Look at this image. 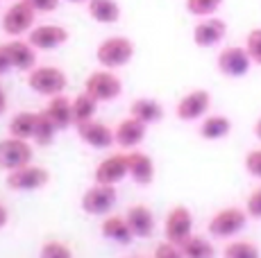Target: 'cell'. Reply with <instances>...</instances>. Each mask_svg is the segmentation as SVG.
<instances>
[{
  "instance_id": "cell-1",
  "label": "cell",
  "mask_w": 261,
  "mask_h": 258,
  "mask_svg": "<svg viewBox=\"0 0 261 258\" xmlns=\"http://www.w3.org/2000/svg\"><path fill=\"white\" fill-rule=\"evenodd\" d=\"M248 211L239 206H225L218 213H214L212 220L207 222V231L214 238H234L248 227Z\"/></svg>"
},
{
  "instance_id": "cell-2",
  "label": "cell",
  "mask_w": 261,
  "mask_h": 258,
  "mask_svg": "<svg viewBox=\"0 0 261 258\" xmlns=\"http://www.w3.org/2000/svg\"><path fill=\"white\" fill-rule=\"evenodd\" d=\"M132 57H134V43L127 37H109L95 50L98 63H102V68H109V71L127 66L132 61Z\"/></svg>"
},
{
  "instance_id": "cell-3",
  "label": "cell",
  "mask_w": 261,
  "mask_h": 258,
  "mask_svg": "<svg viewBox=\"0 0 261 258\" xmlns=\"http://www.w3.org/2000/svg\"><path fill=\"white\" fill-rule=\"evenodd\" d=\"M34 18H37V9L32 7L30 0H18V3L9 5V9L3 14V32L9 37L18 39L23 34H30L34 27Z\"/></svg>"
},
{
  "instance_id": "cell-4",
  "label": "cell",
  "mask_w": 261,
  "mask_h": 258,
  "mask_svg": "<svg viewBox=\"0 0 261 258\" xmlns=\"http://www.w3.org/2000/svg\"><path fill=\"white\" fill-rule=\"evenodd\" d=\"M68 84V77L62 68H55V66H39V68H32L28 75V86L32 88L34 93L39 95H46V98H53V95H59L64 93Z\"/></svg>"
},
{
  "instance_id": "cell-5",
  "label": "cell",
  "mask_w": 261,
  "mask_h": 258,
  "mask_svg": "<svg viewBox=\"0 0 261 258\" xmlns=\"http://www.w3.org/2000/svg\"><path fill=\"white\" fill-rule=\"evenodd\" d=\"M84 91L91 93L98 102H112L123 93V82H120L116 73H112L109 68H102V71H95L87 77Z\"/></svg>"
},
{
  "instance_id": "cell-6",
  "label": "cell",
  "mask_w": 261,
  "mask_h": 258,
  "mask_svg": "<svg viewBox=\"0 0 261 258\" xmlns=\"http://www.w3.org/2000/svg\"><path fill=\"white\" fill-rule=\"evenodd\" d=\"M216 66L218 71L223 73L225 77H232V79H239V77H245L250 73V68L254 66L252 59L245 48L241 46H227L218 52L216 57Z\"/></svg>"
},
{
  "instance_id": "cell-7",
  "label": "cell",
  "mask_w": 261,
  "mask_h": 258,
  "mask_svg": "<svg viewBox=\"0 0 261 258\" xmlns=\"http://www.w3.org/2000/svg\"><path fill=\"white\" fill-rule=\"evenodd\" d=\"M116 188L107 186V183H93L87 192L80 200V206H82L84 213L89 215H107L114 206H116Z\"/></svg>"
},
{
  "instance_id": "cell-8",
  "label": "cell",
  "mask_w": 261,
  "mask_h": 258,
  "mask_svg": "<svg viewBox=\"0 0 261 258\" xmlns=\"http://www.w3.org/2000/svg\"><path fill=\"white\" fill-rule=\"evenodd\" d=\"M50 181V172L41 166H34V163H28V166L18 168V170L7 172V183L12 190H21V192H30V190H39Z\"/></svg>"
},
{
  "instance_id": "cell-9",
  "label": "cell",
  "mask_w": 261,
  "mask_h": 258,
  "mask_svg": "<svg viewBox=\"0 0 261 258\" xmlns=\"http://www.w3.org/2000/svg\"><path fill=\"white\" fill-rule=\"evenodd\" d=\"M32 163V145L25 138H5L0 141V168L7 172Z\"/></svg>"
},
{
  "instance_id": "cell-10",
  "label": "cell",
  "mask_w": 261,
  "mask_h": 258,
  "mask_svg": "<svg viewBox=\"0 0 261 258\" xmlns=\"http://www.w3.org/2000/svg\"><path fill=\"white\" fill-rule=\"evenodd\" d=\"M164 236H166L168 242L173 245H182L184 240H189L193 236V215L187 206H173L170 213L166 215V222H164Z\"/></svg>"
},
{
  "instance_id": "cell-11",
  "label": "cell",
  "mask_w": 261,
  "mask_h": 258,
  "mask_svg": "<svg viewBox=\"0 0 261 258\" xmlns=\"http://www.w3.org/2000/svg\"><path fill=\"white\" fill-rule=\"evenodd\" d=\"M209 107H212V93H209L207 88H193L187 95L179 98L177 107H175V113H177L179 120L193 122V120H200V118L207 116Z\"/></svg>"
},
{
  "instance_id": "cell-12",
  "label": "cell",
  "mask_w": 261,
  "mask_h": 258,
  "mask_svg": "<svg viewBox=\"0 0 261 258\" xmlns=\"http://www.w3.org/2000/svg\"><path fill=\"white\" fill-rule=\"evenodd\" d=\"M227 37V23L218 16L200 18V23L193 27V43L198 48H214Z\"/></svg>"
},
{
  "instance_id": "cell-13",
  "label": "cell",
  "mask_w": 261,
  "mask_h": 258,
  "mask_svg": "<svg viewBox=\"0 0 261 258\" xmlns=\"http://www.w3.org/2000/svg\"><path fill=\"white\" fill-rule=\"evenodd\" d=\"M77 136H80V141L87 143L93 150H107V147H112L116 143L114 129L98 120H89V122L77 125Z\"/></svg>"
},
{
  "instance_id": "cell-14",
  "label": "cell",
  "mask_w": 261,
  "mask_h": 258,
  "mask_svg": "<svg viewBox=\"0 0 261 258\" xmlns=\"http://www.w3.org/2000/svg\"><path fill=\"white\" fill-rule=\"evenodd\" d=\"M125 177H129L127 168V154H112L105 161L98 163L93 172L95 183H107V186H116L118 181H123Z\"/></svg>"
},
{
  "instance_id": "cell-15",
  "label": "cell",
  "mask_w": 261,
  "mask_h": 258,
  "mask_svg": "<svg viewBox=\"0 0 261 258\" xmlns=\"http://www.w3.org/2000/svg\"><path fill=\"white\" fill-rule=\"evenodd\" d=\"M28 41L37 50H57L59 46L68 41V32L62 25H39L32 27V32L28 34Z\"/></svg>"
},
{
  "instance_id": "cell-16",
  "label": "cell",
  "mask_w": 261,
  "mask_h": 258,
  "mask_svg": "<svg viewBox=\"0 0 261 258\" xmlns=\"http://www.w3.org/2000/svg\"><path fill=\"white\" fill-rule=\"evenodd\" d=\"M145 132H148V125L137 118H125L123 122H118L114 134H116V143L123 150H134L137 145H141L143 138H145Z\"/></svg>"
},
{
  "instance_id": "cell-17",
  "label": "cell",
  "mask_w": 261,
  "mask_h": 258,
  "mask_svg": "<svg viewBox=\"0 0 261 258\" xmlns=\"http://www.w3.org/2000/svg\"><path fill=\"white\" fill-rule=\"evenodd\" d=\"M43 111H46V116L55 122V125H57L59 132L75 125V120H73V100H68L64 93L50 98Z\"/></svg>"
},
{
  "instance_id": "cell-18",
  "label": "cell",
  "mask_w": 261,
  "mask_h": 258,
  "mask_svg": "<svg viewBox=\"0 0 261 258\" xmlns=\"http://www.w3.org/2000/svg\"><path fill=\"white\" fill-rule=\"evenodd\" d=\"M125 220H127L134 238H150L154 233V215L148 206L143 204L129 206V211L125 213Z\"/></svg>"
},
{
  "instance_id": "cell-19",
  "label": "cell",
  "mask_w": 261,
  "mask_h": 258,
  "mask_svg": "<svg viewBox=\"0 0 261 258\" xmlns=\"http://www.w3.org/2000/svg\"><path fill=\"white\" fill-rule=\"evenodd\" d=\"M9 50V59H12V66L21 73H30L32 68H37V52H34V46L30 41H23V39H14V41L7 43Z\"/></svg>"
},
{
  "instance_id": "cell-20",
  "label": "cell",
  "mask_w": 261,
  "mask_h": 258,
  "mask_svg": "<svg viewBox=\"0 0 261 258\" xmlns=\"http://www.w3.org/2000/svg\"><path fill=\"white\" fill-rule=\"evenodd\" d=\"M127 168H129V177L139 183V186H150L154 181V163L152 158L143 152H129L127 154Z\"/></svg>"
},
{
  "instance_id": "cell-21",
  "label": "cell",
  "mask_w": 261,
  "mask_h": 258,
  "mask_svg": "<svg viewBox=\"0 0 261 258\" xmlns=\"http://www.w3.org/2000/svg\"><path fill=\"white\" fill-rule=\"evenodd\" d=\"M100 233H102L107 240L116 242V245H123V247H127L129 242L134 240V233H132V229H129L127 220H125V217H120V215L105 217L102 227H100Z\"/></svg>"
},
{
  "instance_id": "cell-22",
  "label": "cell",
  "mask_w": 261,
  "mask_h": 258,
  "mask_svg": "<svg viewBox=\"0 0 261 258\" xmlns=\"http://www.w3.org/2000/svg\"><path fill=\"white\" fill-rule=\"evenodd\" d=\"M129 116L145 122V125H154L164 118V107L152 98H137L129 104Z\"/></svg>"
},
{
  "instance_id": "cell-23",
  "label": "cell",
  "mask_w": 261,
  "mask_h": 258,
  "mask_svg": "<svg viewBox=\"0 0 261 258\" xmlns=\"http://www.w3.org/2000/svg\"><path fill=\"white\" fill-rule=\"evenodd\" d=\"M87 9L89 16L95 23H102V25H114L120 21V5L116 0H89Z\"/></svg>"
},
{
  "instance_id": "cell-24",
  "label": "cell",
  "mask_w": 261,
  "mask_h": 258,
  "mask_svg": "<svg viewBox=\"0 0 261 258\" xmlns=\"http://www.w3.org/2000/svg\"><path fill=\"white\" fill-rule=\"evenodd\" d=\"M229 132H232V120L223 113H212L200 125V136L204 141H223L229 136Z\"/></svg>"
},
{
  "instance_id": "cell-25",
  "label": "cell",
  "mask_w": 261,
  "mask_h": 258,
  "mask_svg": "<svg viewBox=\"0 0 261 258\" xmlns=\"http://www.w3.org/2000/svg\"><path fill=\"white\" fill-rule=\"evenodd\" d=\"M37 116L39 113L34 111H18L16 116L9 120V136L14 138H25V141H30V138L34 136V127H37Z\"/></svg>"
},
{
  "instance_id": "cell-26",
  "label": "cell",
  "mask_w": 261,
  "mask_h": 258,
  "mask_svg": "<svg viewBox=\"0 0 261 258\" xmlns=\"http://www.w3.org/2000/svg\"><path fill=\"white\" fill-rule=\"evenodd\" d=\"M95 111H98V100H95L91 93L82 91L80 95L73 98V120H75V127L82 125V122L93 120Z\"/></svg>"
},
{
  "instance_id": "cell-27",
  "label": "cell",
  "mask_w": 261,
  "mask_h": 258,
  "mask_svg": "<svg viewBox=\"0 0 261 258\" xmlns=\"http://www.w3.org/2000/svg\"><path fill=\"white\" fill-rule=\"evenodd\" d=\"M179 249H182L184 258H214L216 256L214 245L204 236H191L189 240H184L179 245Z\"/></svg>"
},
{
  "instance_id": "cell-28",
  "label": "cell",
  "mask_w": 261,
  "mask_h": 258,
  "mask_svg": "<svg viewBox=\"0 0 261 258\" xmlns=\"http://www.w3.org/2000/svg\"><path fill=\"white\" fill-rule=\"evenodd\" d=\"M57 125H55L53 120L46 116V111H39L37 116V127H34V136L32 141L37 143L39 147H48L55 143V136H57Z\"/></svg>"
},
{
  "instance_id": "cell-29",
  "label": "cell",
  "mask_w": 261,
  "mask_h": 258,
  "mask_svg": "<svg viewBox=\"0 0 261 258\" xmlns=\"http://www.w3.org/2000/svg\"><path fill=\"white\" fill-rule=\"evenodd\" d=\"M223 258H261V251L250 240H232L229 245H225Z\"/></svg>"
},
{
  "instance_id": "cell-30",
  "label": "cell",
  "mask_w": 261,
  "mask_h": 258,
  "mask_svg": "<svg viewBox=\"0 0 261 258\" xmlns=\"http://www.w3.org/2000/svg\"><path fill=\"white\" fill-rule=\"evenodd\" d=\"M220 5H223V0H187L189 14L191 16H198V18L214 16L220 9Z\"/></svg>"
},
{
  "instance_id": "cell-31",
  "label": "cell",
  "mask_w": 261,
  "mask_h": 258,
  "mask_svg": "<svg viewBox=\"0 0 261 258\" xmlns=\"http://www.w3.org/2000/svg\"><path fill=\"white\" fill-rule=\"evenodd\" d=\"M243 48L248 50L254 66H261V27L250 29L248 37H245V46Z\"/></svg>"
},
{
  "instance_id": "cell-32",
  "label": "cell",
  "mask_w": 261,
  "mask_h": 258,
  "mask_svg": "<svg viewBox=\"0 0 261 258\" xmlns=\"http://www.w3.org/2000/svg\"><path fill=\"white\" fill-rule=\"evenodd\" d=\"M39 258H73V251L68 249L64 242L48 240V242H43L41 251H39Z\"/></svg>"
},
{
  "instance_id": "cell-33",
  "label": "cell",
  "mask_w": 261,
  "mask_h": 258,
  "mask_svg": "<svg viewBox=\"0 0 261 258\" xmlns=\"http://www.w3.org/2000/svg\"><path fill=\"white\" fill-rule=\"evenodd\" d=\"M243 166H245V172H248L250 177H254V179L261 181V147H254V150H250L248 154H245Z\"/></svg>"
},
{
  "instance_id": "cell-34",
  "label": "cell",
  "mask_w": 261,
  "mask_h": 258,
  "mask_svg": "<svg viewBox=\"0 0 261 258\" xmlns=\"http://www.w3.org/2000/svg\"><path fill=\"white\" fill-rule=\"evenodd\" d=\"M245 211H248L250 220H261V186L252 188V192L245 200Z\"/></svg>"
},
{
  "instance_id": "cell-35",
  "label": "cell",
  "mask_w": 261,
  "mask_h": 258,
  "mask_svg": "<svg viewBox=\"0 0 261 258\" xmlns=\"http://www.w3.org/2000/svg\"><path fill=\"white\" fill-rule=\"evenodd\" d=\"M152 258H184V254L177 245H173V242L166 240V242H162V245H157Z\"/></svg>"
},
{
  "instance_id": "cell-36",
  "label": "cell",
  "mask_w": 261,
  "mask_h": 258,
  "mask_svg": "<svg viewBox=\"0 0 261 258\" xmlns=\"http://www.w3.org/2000/svg\"><path fill=\"white\" fill-rule=\"evenodd\" d=\"M30 3L37 9V14H50L55 9H59V0H30Z\"/></svg>"
},
{
  "instance_id": "cell-37",
  "label": "cell",
  "mask_w": 261,
  "mask_h": 258,
  "mask_svg": "<svg viewBox=\"0 0 261 258\" xmlns=\"http://www.w3.org/2000/svg\"><path fill=\"white\" fill-rule=\"evenodd\" d=\"M12 59H9V50H7V43L0 46V75H7L12 71Z\"/></svg>"
},
{
  "instance_id": "cell-38",
  "label": "cell",
  "mask_w": 261,
  "mask_h": 258,
  "mask_svg": "<svg viewBox=\"0 0 261 258\" xmlns=\"http://www.w3.org/2000/svg\"><path fill=\"white\" fill-rule=\"evenodd\" d=\"M7 222H9V211H7V206L0 202V229H5Z\"/></svg>"
},
{
  "instance_id": "cell-39",
  "label": "cell",
  "mask_w": 261,
  "mask_h": 258,
  "mask_svg": "<svg viewBox=\"0 0 261 258\" xmlns=\"http://www.w3.org/2000/svg\"><path fill=\"white\" fill-rule=\"evenodd\" d=\"M7 113V93H5L3 84H0V116H5Z\"/></svg>"
},
{
  "instance_id": "cell-40",
  "label": "cell",
  "mask_w": 261,
  "mask_h": 258,
  "mask_svg": "<svg viewBox=\"0 0 261 258\" xmlns=\"http://www.w3.org/2000/svg\"><path fill=\"white\" fill-rule=\"evenodd\" d=\"M252 132H254V136H257V138H259V141H261V116L257 118V122H254Z\"/></svg>"
},
{
  "instance_id": "cell-41",
  "label": "cell",
  "mask_w": 261,
  "mask_h": 258,
  "mask_svg": "<svg viewBox=\"0 0 261 258\" xmlns=\"http://www.w3.org/2000/svg\"><path fill=\"white\" fill-rule=\"evenodd\" d=\"M66 3H89V0H66Z\"/></svg>"
},
{
  "instance_id": "cell-42",
  "label": "cell",
  "mask_w": 261,
  "mask_h": 258,
  "mask_svg": "<svg viewBox=\"0 0 261 258\" xmlns=\"http://www.w3.org/2000/svg\"><path fill=\"white\" fill-rule=\"evenodd\" d=\"M132 258H139V256H132Z\"/></svg>"
}]
</instances>
